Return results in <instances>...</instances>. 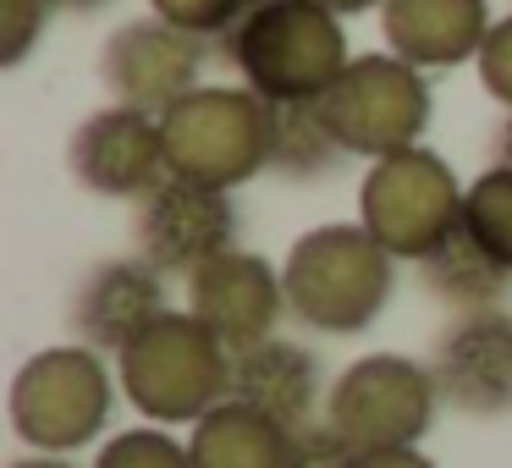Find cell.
I'll use <instances>...</instances> for the list:
<instances>
[{
    "label": "cell",
    "mask_w": 512,
    "mask_h": 468,
    "mask_svg": "<svg viewBox=\"0 0 512 468\" xmlns=\"http://www.w3.org/2000/svg\"><path fill=\"white\" fill-rule=\"evenodd\" d=\"M116 386L149 424H199L232 397V347L188 309H166L116 353Z\"/></svg>",
    "instance_id": "obj_2"
},
{
    "label": "cell",
    "mask_w": 512,
    "mask_h": 468,
    "mask_svg": "<svg viewBox=\"0 0 512 468\" xmlns=\"http://www.w3.org/2000/svg\"><path fill=\"white\" fill-rule=\"evenodd\" d=\"M221 50L237 78L270 105L320 100L353 61L342 17L314 0H254V12L221 39Z\"/></svg>",
    "instance_id": "obj_3"
},
{
    "label": "cell",
    "mask_w": 512,
    "mask_h": 468,
    "mask_svg": "<svg viewBox=\"0 0 512 468\" xmlns=\"http://www.w3.org/2000/svg\"><path fill=\"white\" fill-rule=\"evenodd\" d=\"M320 116L347 155H397V149L419 144L424 127H430V83L419 67H408L391 50L353 56L342 78L320 94Z\"/></svg>",
    "instance_id": "obj_7"
},
{
    "label": "cell",
    "mask_w": 512,
    "mask_h": 468,
    "mask_svg": "<svg viewBox=\"0 0 512 468\" xmlns=\"http://www.w3.org/2000/svg\"><path fill=\"white\" fill-rule=\"evenodd\" d=\"M490 166H512V111L501 116L496 138H490Z\"/></svg>",
    "instance_id": "obj_27"
},
{
    "label": "cell",
    "mask_w": 512,
    "mask_h": 468,
    "mask_svg": "<svg viewBox=\"0 0 512 468\" xmlns=\"http://www.w3.org/2000/svg\"><path fill=\"white\" fill-rule=\"evenodd\" d=\"M160 127L171 177L232 193L270 171V100L248 83H199L160 116Z\"/></svg>",
    "instance_id": "obj_4"
},
{
    "label": "cell",
    "mask_w": 512,
    "mask_h": 468,
    "mask_svg": "<svg viewBox=\"0 0 512 468\" xmlns=\"http://www.w3.org/2000/svg\"><path fill=\"white\" fill-rule=\"evenodd\" d=\"M204 45H210V39L182 34L166 17H138V23H122L105 39L100 78H105V89H111L116 105L166 116L177 100H188V94L199 89Z\"/></svg>",
    "instance_id": "obj_10"
},
{
    "label": "cell",
    "mask_w": 512,
    "mask_h": 468,
    "mask_svg": "<svg viewBox=\"0 0 512 468\" xmlns=\"http://www.w3.org/2000/svg\"><path fill=\"white\" fill-rule=\"evenodd\" d=\"M386 50L419 72H452L479 61L490 34V0H386L380 6Z\"/></svg>",
    "instance_id": "obj_15"
},
{
    "label": "cell",
    "mask_w": 512,
    "mask_h": 468,
    "mask_svg": "<svg viewBox=\"0 0 512 468\" xmlns=\"http://www.w3.org/2000/svg\"><path fill=\"white\" fill-rule=\"evenodd\" d=\"M56 6H100V0H56Z\"/></svg>",
    "instance_id": "obj_30"
},
{
    "label": "cell",
    "mask_w": 512,
    "mask_h": 468,
    "mask_svg": "<svg viewBox=\"0 0 512 468\" xmlns=\"http://www.w3.org/2000/svg\"><path fill=\"white\" fill-rule=\"evenodd\" d=\"M67 171L78 188L100 193V199H144L166 166V127L160 116L133 111V105H105V111L83 116L67 138Z\"/></svg>",
    "instance_id": "obj_11"
},
{
    "label": "cell",
    "mask_w": 512,
    "mask_h": 468,
    "mask_svg": "<svg viewBox=\"0 0 512 468\" xmlns=\"http://www.w3.org/2000/svg\"><path fill=\"white\" fill-rule=\"evenodd\" d=\"M347 149L325 127L320 100H292L270 105V171L281 177H325Z\"/></svg>",
    "instance_id": "obj_19"
},
{
    "label": "cell",
    "mask_w": 512,
    "mask_h": 468,
    "mask_svg": "<svg viewBox=\"0 0 512 468\" xmlns=\"http://www.w3.org/2000/svg\"><path fill=\"white\" fill-rule=\"evenodd\" d=\"M12 468H72L67 457H50V452H34V457H17Z\"/></svg>",
    "instance_id": "obj_29"
},
{
    "label": "cell",
    "mask_w": 512,
    "mask_h": 468,
    "mask_svg": "<svg viewBox=\"0 0 512 468\" xmlns=\"http://www.w3.org/2000/svg\"><path fill=\"white\" fill-rule=\"evenodd\" d=\"M188 452H193V468H292L298 430L226 397L199 424H188Z\"/></svg>",
    "instance_id": "obj_17"
},
{
    "label": "cell",
    "mask_w": 512,
    "mask_h": 468,
    "mask_svg": "<svg viewBox=\"0 0 512 468\" xmlns=\"http://www.w3.org/2000/svg\"><path fill=\"white\" fill-rule=\"evenodd\" d=\"M353 468H435L419 446H391V452H358Z\"/></svg>",
    "instance_id": "obj_26"
},
{
    "label": "cell",
    "mask_w": 512,
    "mask_h": 468,
    "mask_svg": "<svg viewBox=\"0 0 512 468\" xmlns=\"http://www.w3.org/2000/svg\"><path fill=\"white\" fill-rule=\"evenodd\" d=\"M479 83H485V94L501 105V111H512V12L496 17L485 34V45H479Z\"/></svg>",
    "instance_id": "obj_24"
},
{
    "label": "cell",
    "mask_w": 512,
    "mask_h": 468,
    "mask_svg": "<svg viewBox=\"0 0 512 468\" xmlns=\"http://www.w3.org/2000/svg\"><path fill=\"white\" fill-rule=\"evenodd\" d=\"M430 375L446 408L474 413V419L512 413V314L507 309L457 314L435 336Z\"/></svg>",
    "instance_id": "obj_12"
},
{
    "label": "cell",
    "mask_w": 512,
    "mask_h": 468,
    "mask_svg": "<svg viewBox=\"0 0 512 468\" xmlns=\"http://www.w3.org/2000/svg\"><path fill=\"white\" fill-rule=\"evenodd\" d=\"M325 391L331 386L320 380V358L287 336H265V342L232 353V397L281 419L287 430H309L320 419Z\"/></svg>",
    "instance_id": "obj_16"
},
{
    "label": "cell",
    "mask_w": 512,
    "mask_h": 468,
    "mask_svg": "<svg viewBox=\"0 0 512 468\" xmlns=\"http://www.w3.org/2000/svg\"><path fill=\"white\" fill-rule=\"evenodd\" d=\"M237 248V210L226 188H204L188 177H160L133 204V254H144L160 276L188 281L215 254Z\"/></svg>",
    "instance_id": "obj_9"
},
{
    "label": "cell",
    "mask_w": 512,
    "mask_h": 468,
    "mask_svg": "<svg viewBox=\"0 0 512 468\" xmlns=\"http://www.w3.org/2000/svg\"><path fill=\"white\" fill-rule=\"evenodd\" d=\"M149 12L166 17V23L182 28V34L226 39L248 12H254V0H149Z\"/></svg>",
    "instance_id": "obj_22"
},
{
    "label": "cell",
    "mask_w": 512,
    "mask_h": 468,
    "mask_svg": "<svg viewBox=\"0 0 512 468\" xmlns=\"http://www.w3.org/2000/svg\"><path fill=\"white\" fill-rule=\"evenodd\" d=\"M463 232L512 270V166H485L463 193Z\"/></svg>",
    "instance_id": "obj_20"
},
{
    "label": "cell",
    "mask_w": 512,
    "mask_h": 468,
    "mask_svg": "<svg viewBox=\"0 0 512 468\" xmlns=\"http://www.w3.org/2000/svg\"><path fill=\"white\" fill-rule=\"evenodd\" d=\"M314 6H325V12H336V17H358V12H380L386 0H314Z\"/></svg>",
    "instance_id": "obj_28"
},
{
    "label": "cell",
    "mask_w": 512,
    "mask_h": 468,
    "mask_svg": "<svg viewBox=\"0 0 512 468\" xmlns=\"http://www.w3.org/2000/svg\"><path fill=\"white\" fill-rule=\"evenodd\" d=\"M188 314H199L232 353H243V347L276 336L281 314H287L281 270L248 248H226L188 276Z\"/></svg>",
    "instance_id": "obj_13"
},
{
    "label": "cell",
    "mask_w": 512,
    "mask_h": 468,
    "mask_svg": "<svg viewBox=\"0 0 512 468\" xmlns=\"http://www.w3.org/2000/svg\"><path fill=\"white\" fill-rule=\"evenodd\" d=\"M419 281L435 303H446L452 314H479V309H501L512 287V270H501L474 237L457 226L430 259H419Z\"/></svg>",
    "instance_id": "obj_18"
},
{
    "label": "cell",
    "mask_w": 512,
    "mask_h": 468,
    "mask_svg": "<svg viewBox=\"0 0 512 468\" xmlns=\"http://www.w3.org/2000/svg\"><path fill=\"white\" fill-rule=\"evenodd\" d=\"M50 12H56V0H0V67H23Z\"/></svg>",
    "instance_id": "obj_23"
},
{
    "label": "cell",
    "mask_w": 512,
    "mask_h": 468,
    "mask_svg": "<svg viewBox=\"0 0 512 468\" xmlns=\"http://www.w3.org/2000/svg\"><path fill=\"white\" fill-rule=\"evenodd\" d=\"M94 468H193V452L166 424H138V430L111 435L94 452Z\"/></svg>",
    "instance_id": "obj_21"
},
{
    "label": "cell",
    "mask_w": 512,
    "mask_h": 468,
    "mask_svg": "<svg viewBox=\"0 0 512 468\" xmlns=\"http://www.w3.org/2000/svg\"><path fill=\"white\" fill-rule=\"evenodd\" d=\"M166 309H171L166 303V276H160L144 254H122V259H100V265L78 281L67 320H72V336H78L83 347L116 358Z\"/></svg>",
    "instance_id": "obj_14"
},
{
    "label": "cell",
    "mask_w": 512,
    "mask_h": 468,
    "mask_svg": "<svg viewBox=\"0 0 512 468\" xmlns=\"http://www.w3.org/2000/svg\"><path fill=\"white\" fill-rule=\"evenodd\" d=\"M397 265L402 259H391L364 221L314 226L287 248L281 265L287 314L320 336H358L386 314Z\"/></svg>",
    "instance_id": "obj_1"
},
{
    "label": "cell",
    "mask_w": 512,
    "mask_h": 468,
    "mask_svg": "<svg viewBox=\"0 0 512 468\" xmlns=\"http://www.w3.org/2000/svg\"><path fill=\"white\" fill-rule=\"evenodd\" d=\"M463 193L468 188L435 149L413 144L369 160L358 182V221L375 232V243L391 259L419 265L463 226Z\"/></svg>",
    "instance_id": "obj_6"
},
{
    "label": "cell",
    "mask_w": 512,
    "mask_h": 468,
    "mask_svg": "<svg viewBox=\"0 0 512 468\" xmlns=\"http://www.w3.org/2000/svg\"><path fill=\"white\" fill-rule=\"evenodd\" d=\"M435 408H441V391L430 364L402 353H369L331 380L320 419L353 452H391V446H419Z\"/></svg>",
    "instance_id": "obj_8"
},
{
    "label": "cell",
    "mask_w": 512,
    "mask_h": 468,
    "mask_svg": "<svg viewBox=\"0 0 512 468\" xmlns=\"http://www.w3.org/2000/svg\"><path fill=\"white\" fill-rule=\"evenodd\" d=\"M111 402H116V386H111V369H105V353H94L83 342H61L34 353L12 375V391H6L17 441L50 457L83 452L89 441H100Z\"/></svg>",
    "instance_id": "obj_5"
},
{
    "label": "cell",
    "mask_w": 512,
    "mask_h": 468,
    "mask_svg": "<svg viewBox=\"0 0 512 468\" xmlns=\"http://www.w3.org/2000/svg\"><path fill=\"white\" fill-rule=\"evenodd\" d=\"M353 446L331 430L325 419H314L309 430H298V452H292V468H353Z\"/></svg>",
    "instance_id": "obj_25"
}]
</instances>
